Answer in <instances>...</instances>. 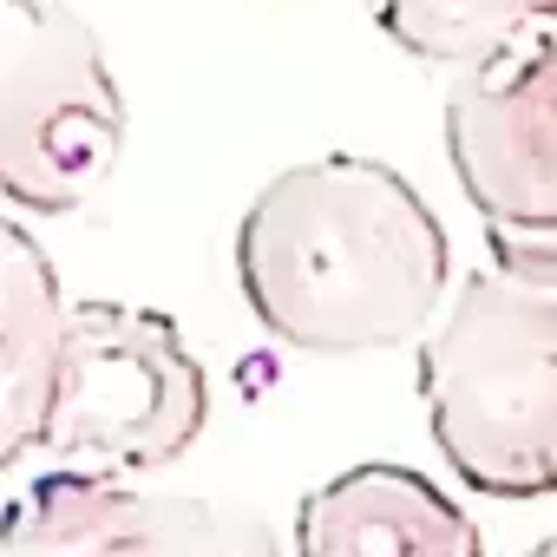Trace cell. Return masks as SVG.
<instances>
[{"instance_id": "6da1fadb", "label": "cell", "mask_w": 557, "mask_h": 557, "mask_svg": "<svg viewBox=\"0 0 557 557\" xmlns=\"http://www.w3.org/2000/svg\"><path fill=\"white\" fill-rule=\"evenodd\" d=\"M236 289L283 348L387 355L420 342L446 309L453 243L394 164L322 151L249 197L236 223Z\"/></svg>"}, {"instance_id": "7a4b0ae2", "label": "cell", "mask_w": 557, "mask_h": 557, "mask_svg": "<svg viewBox=\"0 0 557 557\" xmlns=\"http://www.w3.org/2000/svg\"><path fill=\"white\" fill-rule=\"evenodd\" d=\"M420 407L440 459L485 498L557 492V296L472 269L420 335Z\"/></svg>"}, {"instance_id": "3957f363", "label": "cell", "mask_w": 557, "mask_h": 557, "mask_svg": "<svg viewBox=\"0 0 557 557\" xmlns=\"http://www.w3.org/2000/svg\"><path fill=\"white\" fill-rule=\"evenodd\" d=\"M210 420V381L184 329L138 302H73L40 453L66 472L138 479L177 466Z\"/></svg>"}, {"instance_id": "277c9868", "label": "cell", "mask_w": 557, "mask_h": 557, "mask_svg": "<svg viewBox=\"0 0 557 557\" xmlns=\"http://www.w3.org/2000/svg\"><path fill=\"white\" fill-rule=\"evenodd\" d=\"M125 158V92L73 0H0V203L66 216Z\"/></svg>"}, {"instance_id": "5b68a950", "label": "cell", "mask_w": 557, "mask_h": 557, "mask_svg": "<svg viewBox=\"0 0 557 557\" xmlns=\"http://www.w3.org/2000/svg\"><path fill=\"white\" fill-rule=\"evenodd\" d=\"M0 557H289L262 505L40 472L0 511Z\"/></svg>"}, {"instance_id": "8992f818", "label": "cell", "mask_w": 557, "mask_h": 557, "mask_svg": "<svg viewBox=\"0 0 557 557\" xmlns=\"http://www.w3.org/2000/svg\"><path fill=\"white\" fill-rule=\"evenodd\" d=\"M446 151L485 230H557V21L453 79Z\"/></svg>"}, {"instance_id": "52a82bcc", "label": "cell", "mask_w": 557, "mask_h": 557, "mask_svg": "<svg viewBox=\"0 0 557 557\" xmlns=\"http://www.w3.org/2000/svg\"><path fill=\"white\" fill-rule=\"evenodd\" d=\"M296 557H485L453 492L394 459H361L296 505Z\"/></svg>"}, {"instance_id": "ba28073f", "label": "cell", "mask_w": 557, "mask_h": 557, "mask_svg": "<svg viewBox=\"0 0 557 557\" xmlns=\"http://www.w3.org/2000/svg\"><path fill=\"white\" fill-rule=\"evenodd\" d=\"M66 309L53 256L14 210H0V472L40 453Z\"/></svg>"}, {"instance_id": "9c48e42d", "label": "cell", "mask_w": 557, "mask_h": 557, "mask_svg": "<svg viewBox=\"0 0 557 557\" xmlns=\"http://www.w3.org/2000/svg\"><path fill=\"white\" fill-rule=\"evenodd\" d=\"M374 27L420 66L472 73L511 40L557 21V0H368Z\"/></svg>"}, {"instance_id": "30bf717a", "label": "cell", "mask_w": 557, "mask_h": 557, "mask_svg": "<svg viewBox=\"0 0 557 557\" xmlns=\"http://www.w3.org/2000/svg\"><path fill=\"white\" fill-rule=\"evenodd\" d=\"M485 249H492V269L557 296V230H485Z\"/></svg>"}, {"instance_id": "8fae6325", "label": "cell", "mask_w": 557, "mask_h": 557, "mask_svg": "<svg viewBox=\"0 0 557 557\" xmlns=\"http://www.w3.org/2000/svg\"><path fill=\"white\" fill-rule=\"evenodd\" d=\"M524 557H557V531H550V537H537V544H531Z\"/></svg>"}]
</instances>
